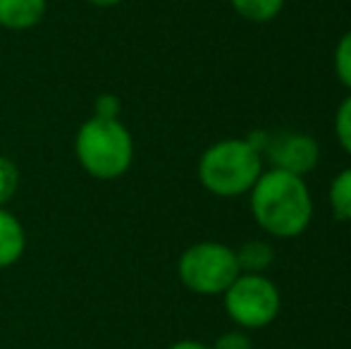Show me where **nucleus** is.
I'll return each instance as SVG.
<instances>
[{"instance_id": "f257e3e1", "label": "nucleus", "mask_w": 351, "mask_h": 349, "mask_svg": "<svg viewBox=\"0 0 351 349\" xmlns=\"http://www.w3.org/2000/svg\"><path fill=\"white\" fill-rule=\"evenodd\" d=\"M254 220L268 234L291 239L306 232L313 218V199L304 177L285 170H265L249 191Z\"/></svg>"}, {"instance_id": "f03ea898", "label": "nucleus", "mask_w": 351, "mask_h": 349, "mask_svg": "<svg viewBox=\"0 0 351 349\" xmlns=\"http://www.w3.org/2000/svg\"><path fill=\"white\" fill-rule=\"evenodd\" d=\"M74 156L93 180H120L134 163V136L120 117L91 115L74 134Z\"/></svg>"}, {"instance_id": "7ed1b4c3", "label": "nucleus", "mask_w": 351, "mask_h": 349, "mask_svg": "<svg viewBox=\"0 0 351 349\" xmlns=\"http://www.w3.org/2000/svg\"><path fill=\"white\" fill-rule=\"evenodd\" d=\"M196 175L208 194L234 199L249 194L263 175V158L249 139H222L201 154Z\"/></svg>"}, {"instance_id": "20e7f679", "label": "nucleus", "mask_w": 351, "mask_h": 349, "mask_svg": "<svg viewBox=\"0 0 351 349\" xmlns=\"http://www.w3.org/2000/svg\"><path fill=\"white\" fill-rule=\"evenodd\" d=\"M177 275L189 292L217 297L239 278V263L232 247L222 242H196L182 252Z\"/></svg>"}, {"instance_id": "39448f33", "label": "nucleus", "mask_w": 351, "mask_h": 349, "mask_svg": "<svg viewBox=\"0 0 351 349\" xmlns=\"http://www.w3.org/2000/svg\"><path fill=\"white\" fill-rule=\"evenodd\" d=\"M225 311L239 330H258L280 316L282 297L278 285L265 275L241 273L222 294Z\"/></svg>"}, {"instance_id": "423d86ee", "label": "nucleus", "mask_w": 351, "mask_h": 349, "mask_svg": "<svg viewBox=\"0 0 351 349\" xmlns=\"http://www.w3.org/2000/svg\"><path fill=\"white\" fill-rule=\"evenodd\" d=\"M265 151H268L273 168L299 177L308 175L320 160L318 141L308 134H301V132H285L273 139L268 136Z\"/></svg>"}, {"instance_id": "0eeeda50", "label": "nucleus", "mask_w": 351, "mask_h": 349, "mask_svg": "<svg viewBox=\"0 0 351 349\" xmlns=\"http://www.w3.org/2000/svg\"><path fill=\"white\" fill-rule=\"evenodd\" d=\"M48 0H0V29L29 32L46 17Z\"/></svg>"}, {"instance_id": "6e6552de", "label": "nucleus", "mask_w": 351, "mask_h": 349, "mask_svg": "<svg viewBox=\"0 0 351 349\" xmlns=\"http://www.w3.org/2000/svg\"><path fill=\"white\" fill-rule=\"evenodd\" d=\"M27 252V230L8 208H0V270L12 268Z\"/></svg>"}, {"instance_id": "1a4fd4ad", "label": "nucleus", "mask_w": 351, "mask_h": 349, "mask_svg": "<svg viewBox=\"0 0 351 349\" xmlns=\"http://www.w3.org/2000/svg\"><path fill=\"white\" fill-rule=\"evenodd\" d=\"M234 254L237 263H239V273L249 275H263L275 261V249L263 239H251V242L241 244L239 249H234Z\"/></svg>"}, {"instance_id": "9d476101", "label": "nucleus", "mask_w": 351, "mask_h": 349, "mask_svg": "<svg viewBox=\"0 0 351 349\" xmlns=\"http://www.w3.org/2000/svg\"><path fill=\"white\" fill-rule=\"evenodd\" d=\"M230 3L239 17L256 24L273 22L285 8V0H230Z\"/></svg>"}, {"instance_id": "9b49d317", "label": "nucleus", "mask_w": 351, "mask_h": 349, "mask_svg": "<svg viewBox=\"0 0 351 349\" xmlns=\"http://www.w3.org/2000/svg\"><path fill=\"white\" fill-rule=\"evenodd\" d=\"M328 201L335 218L351 220V168H344L342 173L330 182Z\"/></svg>"}, {"instance_id": "f8f14e48", "label": "nucleus", "mask_w": 351, "mask_h": 349, "mask_svg": "<svg viewBox=\"0 0 351 349\" xmlns=\"http://www.w3.org/2000/svg\"><path fill=\"white\" fill-rule=\"evenodd\" d=\"M19 184H22V173L17 163L0 154V208H8L10 201L17 196Z\"/></svg>"}, {"instance_id": "ddd939ff", "label": "nucleus", "mask_w": 351, "mask_h": 349, "mask_svg": "<svg viewBox=\"0 0 351 349\" xmlns=\"http://www.w3.org/2000/svg\"><path fill=\"white\" fill-rule=\"evenodd\" d=\"M335 75L351 91V29L339 38L335 48Z\"/></svg>"}, {"instance_id": "4468645a", "label": "nucleus", "mask_w": 351, "mask_h": 349, "mask_svg": "<svg viewBox=\"0 0 351 349\" xmlns=\"http://www.w3.org/2000/svg\"><path fill=\"white\" fill-rule=\"evenodd\" d=\"M335 134H337L339 146L351 156V93L337 108V115H335Z\"/></svg>"}, {"instance_id": "2eb2a0df", "label": "nucleus", "mask_w": 351, "mask_h": 349, "mask_svg": "<svg viewBox=\"0 0 351 349\" xmlns=\"http://www.w3.org/2000/svg\"><path fill=\"white\" fill-rule=\"evenodd\" d=\"M213 349H254V342L244 330H230L213 342Z\"/></svg>"}, {"instance_id": "dca6fc26", "label": "nucleus", "mask_w": 351, "mask_h": 349, "mask_svg": "<svg viewBox=\"0 0 351 349\" xmlns=\"http://www.w3.org/2000/svg\"><path fill=\"white\" fill-rule=\"evenodd\" d=\"M93 115L96 117H120V101L112 93H101L93 103Z\"/></svg>"}, {"instance_id": "f3484780", "label": "nucleus", "mask_w": 351, "mask_h": 349, "mask_svg": "<svg viewBox=\"0 0 351 349\" xmlns=\"http://www.w3.org/2000/svg\"><path fill=\"white\" fill-rule=\"evenodd\" d=\"M167 349H213V347L204 345V342H199V340H180V342H172Z\"/></svg>"}, {"instance_id": "a211bd4d", "label": "nucleus", "mask_w": 351, "mask_h": 349, "mask_svg": "<svg viewBox=\"0 0 351 349\" xmlns=\"http://www.w3.org/2000/svg\"><path fill=\"white\" fill-rule=\"evenodd\" d=\"M84 3L93 5V8H101V10H108V8H117L122 0H84Z\"/></svg>"}]
</instances>
